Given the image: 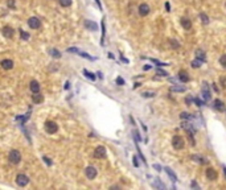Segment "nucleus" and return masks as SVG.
I'll list each match as a JSON object with an SVG mask.
<instances>
[{"mask_svg": "<svg viewBox=\"0 0 226 190\" xmlns=\"http://www.w3.org/2000/svg\"><path fill=\"white\" fill-rule=\"evenodd\" d=\"M8 160H10L11 164L17 165L21 161V153L17 151V149H12L10 152V155H8Z\"/></svg>", "mask_w": 226, "mask_h": 190, "instance_id": "obj_1", "label": "nucleus"}, {"mask_svg": "<svg viewBox=\"0 0 226 190\" xmlns=\"http://www.w3.org/2000/svg\"><path fill=\"white\" fill-rule=\"evenodd\" d=\"M184 139H182L181 136H179V135H175L172 139V147L177 151H180V149L184 148Z\"/></svg>", "mask_w": 226, "mask_h": 190, "instance_id": "obj_2", "label": "nucleus"}, {"mask_svg": "<svg viewBox=\"0 0 226 190\" xmlns=\"http://www.w3.org/2000/svg\"><path fill=\"white\" fill-rule=\"evenodd\" d=\"M45 131H47L49 135H53L58 131V124L56 122H52V120H48L45 123Z\"/></svg>", "mask_w": 226, "mask_h": 190, "instance_id": "obj_3", "label": "nucleus"}, {"mask_svg": "<svg viewBox=\"0 0 226 190\" xmlns=\"http://www.w3.org/2000/svg\"><path fill=\"white\" fill-rule=\"evenodd\" d=\"M16 183L19 186H21V188H24V186H27L29 183V178H28V176H25V174H17V177H16Z\"/></svg>", "mask_w": 226, "mask_h": 190, "instance_id": "obj_4", "label": "nucleus"}, {"mask_svg": "<svg viewBox=\"0 0 226 190\" xmlns=\"http://www.w3.org/2000/svg\"><path fill=\"white\" fill-rule=\"evenodd\" d=\"M94 157L95 158H99V160H102V158L106 157V148L102 145L97 147L95 151H94Z\"/></svg>", "mask_w": 226, "mask_h": 190, "instance_id": "obj_5", "label": "nucleus"}, {"mask_svg": "<svg viewBox=\"0 0 226 190\" xmlns=\"http://www.w3.org/2000/svg\"><path fill=\"white\" fill-rule=\"evenodd\" d=\"M85 174H86L87 180H94L97 177V174H98V172L94 166H87L86 169H85Z\"/></svg>", "mask_w": 226, "mask_h": 190, "instance_id": "obj_6", "label": "nucleus"}, {"mask_svg": "<svg viewBox=\"0 0 226 190\" xmlns=\"http://www.w3.org/2000/svg\"><path fill=\"white\" fill-rule=\"evenodd\" d=\"M28 25L32 29H38L41 27V21L37 17H30V19H28Z\"/></svg>", "mask_w": 226, "mask_h": 190, "instance_id": "obj_7", "label": "nucleus"}, {"mask_svg": "<svg viewBox=\"0 0 226 190\" xmlns=\"http://www.w3.org/2000/svg\"><path fill=\"white\" fill-rule=\"evenodd\" d=\"M205 174H206V178L210 180V181H216L217 178H218V173H217L213 168H208L206 172H205Z\"/></svg>", "mask_w": 226, "mask_h": 190, "instance_id": "obj_8", "label": "nucleus"}, {"mask_svg": "<svg viewBox=\"0 0 226 190\" xmlns=\"http://www.w3.org/2000/svg\"><path fill=\"white\" fill-rule=\"evenodd\" d=\"M13 28H12V27H3V29H1V35L4 36L5 38H12L13 37Z\"/></svg>", "mask_w": 226, "mask_h": 190, "instance_id": "obj_9", "label": "nucleus"}, {"mask_svg": "<svg viewBox=\"0 0 226 190\" xmlns=\"http://www.w3.org/2000/svg\"><path fill=\"white\" fill-rule=\"evenodd\" d=\"M149 5L145 4V3H143V4L139 5V15L140 16H147V15L149 13Z\"/></svg>", "mask_w": 226, "mask_h": 190, "instance_id": "obj_10", "label": "nucleus"}, {"mask_svg": "<svg viewBox=\"0 0 226 190\" xmlns=\"http://www.w3.org/2000/svg\"><path fill=\"white\" fill-rule=\"evenodd\" d=\"M0 66H1L4 70H11L12 67H13V61L12 60H3L1 62H0Z\"/></svg>", "mask_w": 226, "mask_h": 190, "instance_id": "obj_11", "label": "nucleus"}, {"mask_svg": "<svg viewBox=\"0 0 226 190\" xmlns=\"http://www.w3.org/2000/svg\"><path fill=\"white\" fill-rule=\"evenodd\" d=\"M179 79L182 82V83H187V82H189L188 71H185V70H180V71H179Z\"/></svg>", "mask_w": 226, "mask_h": 190, "instance_id": "obj_12", "label": "nucleus"}, {"mask_svg": "<svg viewBox=\"0 0 226 190\" xmlns=\"http://www.w3.org/2000/svg\"><path fill=\"white\" fill-rule=\"evenodd\" d=\"M29 88H30V91H32L33 94H36V93H40V83L37 81H30V83H29Z\"/></svg>", "mask_w": 226, "mask_h": 190, "instance_id": "obj_13", "label": "nucleus"}, {"mask_svg": "<svg viewBox=\"0 0 226 190\" xmlns=\"http://www.w3.org/2000/svg\"><path fill=\"white\" fill-rule=\"evenodd\" d=\"M214 108L217 110L218 112H224L225 111V103L222 102V100H219V99H216L214 100Z\"/></svg>", "mask_w": 226, "mask_h": 190, "instance_id": "obj_14", "label": "nucleus"}, {"mask_svg": "<svg viewBox=\"0 0 226 190\" xmlns=\"http://www.w3.org/2000/svg\"><path fill=\"white\" fill-rule=\"evenodd\" d=\"M180 23H181V25H182V28H184V29H187V30L192 29V21L189 20V19L181 17V19H180Z\"/></svg>", "mask_w": 226, "mask_h": 190, "instance_id": "obj_15", "label": "nucleus"}, {"mask_svg": "<svg viewBox=\"0 0 226 190\" xmlns=\"http://www.w3.org/2000/svg\"><path fill=\"white\" fill-rule=\"evenodd\" d=\"M194 54H196L197 60H201L202 62H205L206 61V54H205V52H204L202 49H197V50L194 52Z\"/></svg>", "mask_w": 226, "mask_h": 190, "instance_id": "obj_16", "label": "nucleus"}, {"mask_svg": "<svg viewBox=\"0 0 226 190\" xmlns=\"http://www.w3.org/2000/svg\"><path fill=\"white\" fill-rule=\"evenodd\" d=\"M210 91H209V88H208V85L206 83H204V86H202V98L205 100H209L210 99Z\"/></svg>", "mask_w": 226, "mask_h": 190, "instance_id": "obj_17", "label": "nucleus"}, {"mask_svg": "<svg viewBox=\"0 0 226 190\" xmlns=\"http://www.w3.org/2000/svg\"><path fill=\"white\" fill-rule=\"evenodd\" d=\"M85 28L89 30H97V24L90 20H85Z\"/></svg>", "mask_w": 226, "mask_h": 190, "instance_id": "obj_18", "label": "nucleus"}, {"mask_svg": "<svg viewBox=\"0 0 226 190\" xmlns=\"http://www.w3.org/2000/svg\"><path fill=\"white\" fill-rule=\"evenodd\" d=\"M192 160L196 161V162H198V164H206V162H208L206 158L201 157V156H197V155H193V156H192Z\"/></svg>", "mask_w": 226, "mask_h": 190, "instance_id": "obj_19", "label": "nucleus"}, {"mask_svg": "<svg viewBox=\"0 0 226 190\" xmlns=\"http://www.w3.org/2000/svg\"><path fill=\"white\" fill-rule=\"evenodd\" d=\"M32 100L35 103H41L42 100H44V96H42L40 93H36L35 95H32Z\"/></svg>", "mask_w": 226, "mask_h": 190, "instance_id": "obj_20", "label": "nucleus"}, {"mask_svg": "<svg viewBox=\"0 0 226 190\" xmlns=\"http://www.w3.org/2000/svg\"><path fill=\"white\" fill-rule=\"evenodd\" d=\"M193 132L194 130H187V133H188V139H189V143L192 144V145H194V137H193Z\"/></svg>", "mask_w": 226, "mask_h": 190, "instance_id": "obj_21", "label": "nucleus"}, {"mask_svg": "<svg viewBox=\"0 0 226 190\" xmlns=\"http://www.w3.org/2000/svg\"><path fill=\"white\" fill-rule=\"evenodd\" d=\"M29 37H30V35L28 32H25V30H23V29H20V38L21 40H29Z\"/></svg>", "mask_w": 226, "mask_h": 190, "instance_id": "obj_22", "label": "nucleus"}, {"mask_svg": "<svg viewBox=\"0 0 226 190\" xmlns=\"http://www.w3.org/2000/svg\"><path fill=\"white\" fill-rule=\"evenodd\" d=\"M83 75H85V77H87V78H89V79H91V81H95V75H94L93 73H90L89 70H86V69L83 70Z\"/></svg>", "mask_w": 226, "mask_h": 190, "instance_id": "obj_23", "label": "nucleus"}, {"mask_svg": "<svg viewBox=\"0 0 226 190\" xmlns=\"http://www.w3.org/2000/svg\"><path fill=\"white\" fill-rule=\"evenodd\" d=\"M201 65H202V61L201 60H194L193 62H192V67H194V69H198V67H201Z\"/></svg>", "mask_w": 226, "mask_h": 190, "instance_id": "obj_24", "label": "nucleus"}, {"mask_svg": "<svg viewBox=\"0 0 226 190\" xmlns=\"http://www.w3.org/2000/svg\"><path fill=\"white\" fill-rule=\"evenodd\" d=\"M50 56L52 57H56V58H61V53L58 50H57V49H50Z\"/></svg>", "mask_w": 226, "mask_h": 190, "instance_id": "obj_25", "label": "nucleus"}, {"mask_svg": "<svg viewBox=\"0 0 226 190\" xmlns=\"http://www.w3.org/2000/svg\"><path fill=\"white\" fill-rule=\"evenodd\" d=\"M164 169H165V172H167V174H168V176H169L171 178H172V181H176V174L173 173V172L169 168H164Z\"/></svg>", "mask_w": 226, "mask_h": 190, "instance_id": "obj_26", "label": "nucleus"}, {"mask_svg": "<svg viewBox=\"0 0 226 190\" xmlns=\"http://www.w3.org/2000/svg\"><path fill=\"white\" fill-rule=\"evenodd\" d=\"M61 7H70L72 5V0H58Z\"/></svg>", "mask_w": 226, "mask_h": 190, "instance_id": "obj_27", "label": "nucleus"}, {"mask_svg": "<svg viewBox=\"0 0 226 190\" xmlns=\"http://www.w3.org/2000/svg\"><path fill=\"white\" fill-rule=\"evenodd\" d=\"M219 63H221V66L226 69V54H222L221 57H219Z\"/></svg>", "mask_w": 226, "mask_h": 190, "instance_id": "obj_28", "label": "nucleus"}, {"mask_svg": "<svg viewBox=\"0 0 226 190\" xmlns=\"http://www.w3.org/2000/svg\"><path fill=\"white\" fill-rule=\"evenodd\" d=\"M200 19H201V21H202L204 24H208V23H209V17H208L205 13H201V15H200Z\"/></svg>", "mask_w": 226, "mask_h": 190, "instance_id": "obj_29", "label": "nucleus"}, {"mask_svg": "<svg viewBox=\"0 0 226 190\" xmlns=\"http://www.w3.org/2000/svg\"><path fill=\"white\" fill-rule=\"evenodd\" d=\"M180 118H181L182 120H189V119H191V115H189L188 112H181V114H180Z\"/></svg>", "mask_w": 226, "mask_h": 190, "instance_id": "obj_30", "label": "nucleus"}, {"mask_svg": "<svg viewBox=\"0 0 226 190\" xmlns=\"http://www.w3.org/2000/svg\"><path fill=\"white\" fill-rule=\"evenodd\" d=\"M171 91H180V93H182V91H185V87H179V86H173V87H171Z\"/></svg>", "mask_w": 226, "mask_h": 190, "instance_id": "obj_31", "label": "nucleus"}, {"mask_svg": "<svg viewBox=\"0 0 226 190\" xmlns=\"http://www.w3.org/2000/svg\"><path fill=\"white\" fill-rule=\"evenodd\" d=\"M219 83H221L222 88L226 90V77H221V78H219Z\"/></svg>", "mask_w": 226, "mask_h": 190, "instance_id": "obj_32", "label": "nucleus"}, {"mask_svg": "<svg viewBox=\"0 0 226 190\" xmlns=\"http://www.w3.org/2000/svg\"><path fill=\"white\" fill-rule=\"evenodd\" d=\"M154 186H156V188H160V189H165V185H163V183H160V181L156 180V182L152 183Z\"/></svg>", "mask_w": 226, "mask_h": 190, "instance_id": "obj_33", "label": "nucleus"}, {"mask_svg": "<svg viewBox=\"0 0 226 190\" xmlns=\"http://www.w3.org/2000/svg\"><path fill=\"white\" fill-rule=\"evenodd\" d=\"M171 46H172V48H180V44H179V42H177V41H175V40H171Z\"/></svg>", "mask_w": 226, "mask_h": 190, "instance_id": "obj_34", "label": "nucleus"}, {"mask_svg": "<svg viewBox=\"0 0 226 190\" xmlns=\"http://www.w3.org/2000/svg\"><path fill=\"white\" fill-rule=\"evenodd\" d=\"M77 54H79V56H82V57H86V58H89V60H94V57L89 56V54H86V53H85V52H78Z\"/></svg>", "mask_w": 226, "mask_h": 190, "instance_id": "obj_35", "label": "nucleus"}, {"mask_svg": "<svg viewBox=\"0 0 226 190\" xmlns=\"http://www.w3.org/2000/svg\"><path fill=\"white\" fill-rule=\"evenodd\" d=\"M149 60L152 61L154 63H156L157 66H163V65H168V63H164V62H160V61H157V60H154V58H149Z\"/></svg>", "mask_w": 226, "mask_h": 190, "instance_id": "obj_36", "label": "nucleus"}, {"mask_svg": "<svg viewBox=\"0 0 226 190\" xmlns=\"http://www.w3.org/2000/svg\"><path fill=\"white\" fill-rule=\"evenodd\" d=\"M142 95L144 98H152V96H155V93H143Z\"/></svg>", "mask_w": 226, "mask_h": 190, "instance_id": "obj_37", "label": "nucleus"}, {"mask_svg": "<svg viewBox=\"0 0 226 190\" xmlns=\"http://www.w3.org/2000/svg\"><path fill=\"white\" fill-rule=\"evenodd\" d=\"M156 71H157V74H159V75H161V77H165V75L168 74L167 71H164V70H160V69H157Z\"/></svg>", "mask_w": 226, "mask_h": 190, "instance_id": "obj_38", "label": "nucleus"}, {"mask_svg": "<svg viewBox=\"0 0 226 190\" xmlns=\"http://www.w3.org/2000/svg\"><path fill=\"white\" fill-rule=\"evenodd\" d=\"M105 33H106V28H105V20L102 21V41H103V37H105Z\"/></svg>", "mask_w": 226, "mask_h": 190, "instance_id": "obj_39", "label": "nucleus"}, {"mask_svg": "<svg viewBox=\"0 0 226 190\" xmlns=\"http://www.w3.org/2000/svg\"><path fill=\"white\" fill-rule=\"evenodd\" d=\"M66 52H69V53H78L79 50H78L77 48H69V49H68V50H66Z\"/></svg>", "mask_w": 226, "mask_h": 190, "instance_id": "obj_40", "label": "nucleus"}, {"mask_svg": "<svg viewBox=\"0 0 226 190\" xmlns=\"http://www.w3.org/2000/svg\"><path fill=\"white\" fill-rule=\"evenodd\" d=\"M42 160L47 162L48 166H50V165H52V162H50V160H49V157H47V156H44V157H42Z\"/></svg>", "mask_w": 226, "mask_h": 190, "instance_id": "obj_41", "label": "nucleus"}, {"mask_svg": "<svg viewBox=\"0 0 226 190\" xmlns=\"http://www.w3.org/2000/svg\"><path fill=\"white\" fill-rule=\"evenodd\" d=\"M7 4H8V7L10 8H15V0H8Z\"/></svg>", "mask_w": 226, "mask_h": 190, "instance_id": "obj_42", "label": "nucleus"}, {"mask_svg": "<svg viewBox=\"0 0 226 190\" xmlns=\"http://www.w3.org/2000/svg\"><path fill=\"white\" fill-rule=\"evenodd\" d=\"M134 136H135V140H136V141H140V136H139V132H138V131H134Z\"/></svg>", "mask_w": 226, "mask_h": 190, "instance_id": "obj_43", "label": "nucleus"}, {"mask_svg": "<svg viewBox=\"0 0 226 190\" xmlns=\"http://www.w3.org/2000/svg\"><path fill=\"white\" fill-rule=\"evenodd\" d=\"M117 83H118L119 86L124 85V81H123V78H120V77H118V78H117Z\"/></svg>", "mask_w": 226, "mask_h": 190, "instance_id": "obj_44", "label": "nucleus"}, {"mask_svg": "<svg viewBox=\"0 0 226 190\" xmlns=\"http://www.w3.org/2000/svg\"><path fill=\"white\" fill-rule=\"evenodd\" d=\"M132 161H134V165L138 168L139 166V162H138V157H136V156H134V157H132Z\"/></svg>", "mask_w": 226, "mask_h": 190, "instance_id": "obj_45", "label": "nucleus"}, {"mask_svg": "<svg viewBox=\"0 0 226 190\" xmlns=\"http://www.w3.org/2000/svg\"><path fill=\"white\" fill-rule=\"evenodd\" d=\"M191 186H192V188H200V186H198V183L196 182V181H192Z\"/></svg>", "mask_w": 226, "mask_h": 190, "instance_id": "obj_46", "label": "nucleus"}, {"mask_svg": "<svg viewBox=\"0 0 226 190\" xmlns=\"http://www.w3.org/2000/svg\"><path fill=\"white\" fill-rule=\"evenodd\" d=\"M165 10H167V12H171V5H169V3H165Z\"/></svg>", "mask_w": 226, "mask_h": 190, "instance_id": "obj_47", "label": "nucleus"}, {"mask_svg": "<svg viewBox=\"0 0 226 190\" xmlns=\"http://www.w3.org/2000/svg\"><path fill=\"white\" fill-rule=\"evenodd\" d=\"M95 3L98 4V7H99V10H102V5H100V3H99V0H95Z\"/></svg>", "mask_w": 226, "mask_h": 190, "instance_id": "obj_48", "label": "nucleus"}, {"mask_svg": "<svg viewBox=\"0 0 226 190\" xmlns=\"http://www.w3.org/2000/svg\"><path fill=\"white\" fill-rule=\"evenodd\" d=\"M213 88H214V91H217V93H218V87L216 86V83H213Z\"/></svg>", "mask_w": 226, "mask_h": 190, "instance_id": "obj_49", "label": "nucleus"}, {"mask_svg": "<svg viewBox=\"0 0 226 190\" xmlns=\"http://www.w3.org/2000/svg\"><path fill=\"white\" fill-rule=\"evenodd\" d=\"M155 169H156V170H161V169H160V166H159V165H155Z\"/></svg>", "mask_w": 226, "mask_h": 190, "instance_id": "obj_50", "label": "nucleus"}, {"mask_svg": "<svg viewBox=\"0 0 226 190\" xmlns=\"http://www.w3.org/2000/svg\"><path fill=\"white\" fill-rule=\"evenodd\" d=\"M224 173H225V177H226V166L224 165Z\"/></svg>", "mask_w": 226, "mask_h": 190, "instance_id": "obj_51", "label": "nucleus"}, {"mask_svg": "<svg viewBox=\"0 0 226 190\" xmlns=\"http://www.w3.org/2000/svg\"><path fill=\"white\" fill-rule=\"evenodd\" d=\"M225 112H226V110H225Z\"/></svg>", "mask_w": 226, "mask_h": 190, "instance_id": "obj_52", "label": "nucleus"}]
</instances>
